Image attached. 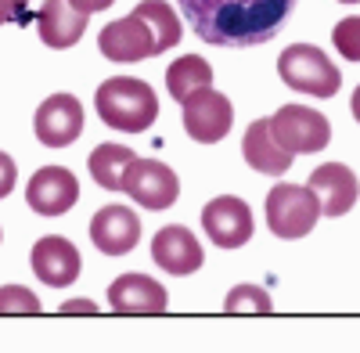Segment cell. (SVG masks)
<instances>
[{"label": "cell", "mask_w": 360, "mask_h": 353, "mask_svg": "<svg viewBox=\"0 0 360 353\" xmlns=\"http://www.w3.org/2000/svg\"><path fill=\"white\" fill-rule=\"evenodd\" d=\"M72 8H79L83 15H94V11H105V8H112L115 0H69Z\"/></svg>", "instance_id": "obj_28"}, {"label": "cell", "mask_w": 360, "mask_h": 353, "mask_svg": "<svg viewBox=\"0 0 360 353\" xmlns=\"http://www.w3.org/2000/svg\"><path fill=\"white\" fill-rule=\"evenodd\" d=\"M152 259L159 263L166 274L188 278V274H195L202 263H205V252H202L198 238H195L188 227L169 224V227H162L155 238H152Z\"/></svg>", "instance_id": "obj_15"}, {"label": "cell", "mask_w": 360, "mask_h": 353, "mask_svg": "<svg viewBox=\"0 0 360 353\" xmlns=\"http://www.w3.org/2000/svg\"><path fill=\"white\" fill-rule=\"evenodd\" d=\"M242 155H245V162H249L252 169L274 173V176H281V173L292 169V162H295V155L285 152L281 144L274 141V134H270V120L249 123V130H245V137H242Z\"/></svg>", "instance_id": "obj_18"}, {"label": "cell", "mask_w": 360, "mask_h": 353, "mask_svg": "<svg viewBox=\"0 0 360 353\" xmlns=\"http://www.w3.org/2000/svg\"><path fill=\"white\" fill-rule=\"evenodd\" d=\"M332 44L346 62H360V15H349L332 29Z\"/></svg>", "instance_id": "obj_23"}, {"label": "cell", "mask_w": 360, "mask_h": 353, "mask_svg": "<svg viewBox=\"0 0 360 353\" xmlns=\"http://www.w3.org/2000/svg\"><path fill=\"white\" fill-rule=\"evenodd\" d=\"M90 242L105 256H127L141 242V220L130 205H105L90 220Z\"/></svg>", "instance_id": "obj_13"}, {"label": "cell", "mask_w": 360, "mask_h": 353, "mask_svg": "<svg viewBox=\"0 0 360 353\" xmlns=\"http://www.w3.org/2000/svg\"><path fill=\"white\" fill-rule=\"evenodd\" d=\"M349 108H353V120L360 123V86H356V91H353V101H349Z\"/></svg>", "instance_id": "obj_29"}, {"label": "cell", "mask_w": 360, "mask_h": 353, "mask_svg": "<svg viewBox=\"0 0 360 353\" xmlns=\"http://www.w3.org/2000/svg\"><path fill=\"white\" fill-rule=\"evenodd\" d=\"M29 263H33V274L51 285V288H65L79 278L83 271V259H79V249L62 238V234H47V238H40L33 245V252H29Z\"/></svg>", "instance_id": "obj_12"}, {"label": "cell", "mask_w": 360, "mask_h": 353, "mask_svg": "<svg viewBox=\"0 0 360 353\" xmlns=\"http://www.w3.org/2000/svg\"><path fill=\"white\" fill-rule=\"evenodd\" d=\"M321 220V202L303 184H278L266 191V224L285 242L307 238Z\"/></svg>", "instance_id": "obj_4"}, {"label": "cell", "mask_w": 360, "mask_h": 353, "mask_svg": "<svg viewBox=\"0 0 360 353\" xmlns=\"http://www.w3.org/2000/svg\"><path fill=\"white\" fill-rule=\"evenodd\" d=\"M123 191L137 205H144V210H169L180 195V181L166 162L134 159L127 166V176H123Z\"/></svg>", "instance_id": "obj_7"}, {"label": "cell", "mask_w": 360, "mask_h": 353, "mask_svg": "<svg viewBox=\"0 0 360 353\" xmlns=\"http://www.w3.org/2000/svg\"><path fill=\"white\" fill-rule=\"evenodd\" d=\"M18 184V169H15V159L8 152H0V198H8Z\"/></svg>", "instance_id": "obj_25"}, {"label": "cell", "mask_w": 360, "mask_h": 353, "mask_svg": "<svg viewBox=\"0 0 360 353\" xmlns=\"http://www.w3.org/2000/svg\"><path fill=\"white\" fill-rule=\"evenodd\" d=\"M29 8V0H0V25H8V22H18Z\"/></svg>", "instance_id": "obj_26"}, {"label": "cell", "mask_w": 360, "mask_h": 353, "mask_svg": "<svg viewBox=\"0 0 360 353\" xmlns=\"http://www.w3.org/2000/svg\"><path fill=\"white\" fill-rule=\"evenodd\" d=\"M227 314H270L274 303H270V292L259 285H234L224 300Z\"/></svg>", "instance_id": "obj_22"}, {"label": "cell", "mask_w": 360, "mask_h": 353, "mask_svg": "<svg viewBox=\"0 0 360 353\" xmlns=\"http://www.w3.org/2000/svg\"><path fill=\"white\" fill-rule=\"evenodd\" d=\"M278 72H281L285 86H292L299 94H310V98H335L342 86L339 65L314 44L285 47L278 58Z\"/></svg>", "instance_id": "obj_3"}, {"label": "cell", "mask_w": 360, "mask_h": 353, "mask_svg": "<svg viewBox=\"0 0 360 353\" xmlns=\"http://www.w3.org/2000/svg\"><path fill=\"white\" fill-rule=\"evenodd\" d=\"M108 307L115 314H166V288L148 274H119L108 285Z\"/></svg>", "instance_id": "obj_16"}, {"label": "cell", "mask_w": 360, "mask_h": 353, "mask_svg": "<svg viewBox=\"0 0 360 353\" xmlns=\"http://www.w3.org/2000/svg\"><path fill=\"white\" fill-rule=\"evenodd\" d=\"M0 314H40L37 292H29L22 285H4L0 288Z\"/></svg>", "instance_id": "obj_24"}, {"label": "cell", "mask_w": 360, "mask_h": 353, "mask_svg": "<svg viewBox=\"0 0 360 353\" xmlns=\"http://www.w3.org/2000/svg\"><path fill=\"white\" fill-rule=\"evenodd\" d=\"M270 134L292 155H314L321 148H328L332 141V123L324 120L317 108H303V105H281L270 115Z\"/></svg>", "instance_id": "obj_5"}, {"label": "cell", "mask_w": 360, "mask_h": 353, "mask_svg": "<svg viewBox=\"0 0 360 353\" xmlns=\"http://www.w3.org/2000/svg\"><path fill=\"white\" fill-rule=\"evenodd\" d=\"M58 314H101V310L90 303V300H69V303H62V310H58Z\"/></svg>", "instance_id": "obj_27"}, {"label": "cell", "mask_w": 360, "mask_h": 353, "mask_svg": "<svg viewBox=\"0 0 360 353\" xmlns=\"http://www.w3.org/2000/svg\"><path fill=\"white\" fill-rule=\"evenodd\" d=\"M213 83V65L198 54H184L166 69V91L173 101H188L198 86H209Z\"/></svg>", "instance_id": "obj_20"}, {"label": "cell", "mask_w": 360, "mask_h": 353, "mask_svg": "<svg viewBox=\"0 0 360 353\" xmlns=\"http://www.w3.org/2000/svg\"><path fill=\"white\" fill-rule=\"evenodd\" d=\"M134 11L148 22V29H152L159 54H162V51H169V47H176V44H180V37H184V25H180L176 11H173L169 4H162V0H141V4H137Z\"/></svg>", "instance_id": "obj_21"}, {"label": "cell", "mask_w": 360, "mask_h": 353, "mask_svg": "<svg viewBox=\"0 0 360 353\" xmlns=\"http://www.w3.org/2000/svg\"><path fill=\"white\" fill-rule=\"evenodd\" d=\"M339 4H360V0H339Z\"/></svg>", "instance_id": "obj_30"}, {"label": "cell", "mask_w": 360, "mask_h": 353, "mask_svg": "<svg viewBox=\"0 0 360 353\" xmlns=\"http://www.w3.org/2000/svg\"><path fill=\"white\" fill-rule=\"evenodd\" d=\"M98 51L108 58V62H144V58L159 54L152 29H148V22L137 11H130L119 22H108L101 29V37H98Z\"/></svg>", "instance_id": "obj_10"}, {"label": "cell", "mask_w": 360, "mask_h": 353, "mask_svg": "<svg viewBox=\"0 0 360 353\" xmlns=\"http://www.w3.org/2000/svg\"><path fill=\"white\" fill-rule=\"evenodd\" d=\"M37 141L47 148H69L83 134V105L72 94H51L33 115Z\"/></svg>", "instance_id": "obj_11"}, {"label": "cell", "mask_w": 360, "mask_h": 353, "mask_svg": "<svg viewBox=\"0 0 360 353\" xmlns=\"http://www.w3.org/2000/svg\"><path fill=\"white\" fill-rule=\"evenodd\" d=\"M86 18L79 8H72L69 0H44V8L37 15V33L51 51H65L83 40L86 33Z\"/></svg>", "instance_id": "obj_17"}, {"label": "cell", "mask_w": 360, "mask_h": 353, "mask_svg": "<svg viewBox=\"0 0 360 353\" xmlns=\"http://www.w3.org/2000/svg\"><path fill=\"white\" fill-rule=\"evenodd\" d=\"M0 238H4V234H0Z\"/></svg>", "instance_id": "obj_31"}, {"label": "cell", "mask_w": 360, "mask_h": 353, "mask_svg": "<svg viewBox=\"0 0 360 353\" xmlns=\"http://www.w3.org/2000/svg\"><path fill=\"white\" fill-rule=\"evenodd\" d=\"M202 227L209 234V242L220 245V249H242L252 238V210L249 202L234 198V195H220L213 202H205L202 210Z\"/></svg>", "instance_id": "obj_8"}, {"label": "cell", "mask_w": 360, "mask_h": 353, "mask_svg": "<svg viewBox=\"0 0 360 353\" xmlns=\"http://www.w3.org/2000/svg\"><path fill=\"white\" fill-rule=\"evenodd\" d=\"M317 202H321V217H342L349 213L356 198H360V181L356 173L342 162H324L310 173V184H307Z\"/></svg>", "instance_id": "obj_14"}, {"label": "cell", "mask_w": 360, "mask_h": 353, "mask_svg": "<svg viewBox=\"0 0 360 353\" xmlns=\"http://www.w3.org/2000/svg\"><path fill=\"white\" fill-rule=\"evenodd\" d=\"M195 37L213 47H256L278 37L299 0H176Z\"/></svg>", "instance_id": "obj_1"}, {"label": "cell", "mask_w": 360, "mask_h": 353, "mask_svg": "<svg viewBox=\"0 0 360 353\" xmlns=\"http://www.w3.org/2000/svg\"><path fill=\"white\" fill-rule=\"evenodd\" d=\"M180 105H184V130L198 144H217L234 127L231 101L220 91H213V86H198V91L188 101H180Z\"/></svg>", "instance_id": "obj_6"}, {"label": "cell", "mask_w": 360, "mask_h": 353, "mask_svg": "<svg viewBox=\"0 0 360 353\" xmlns=\"http://www.w3.org/2000/svg\"><path fill=\"white\" fill-rule=\"evenodd\" d=\"M25 202L29 210L40 217H62L79 202V181L65 166H44L29 176L25 184Z\"/></svg>", "instance_id": "obj_9"}, {"label": "cell", "mask_w": 360, "mask_h": 353, "mask_svg": "<svg viewBox=\"0 0 360 353\" xmlns=\"http://www.w3.org/2000/svg\"><path fill=\"white\" fill-rule=\"evenodd\" d=\"M134 159L137 155L127 144H98V148L90 152L86 166H90V176H94L105 191H123V176H127V166Z\"/></svg>", "instance_id": "obj_19"}, {"label": "cell", "mask_w": 360, "mask_h": 353, "mask_svg": "<svg viewBox=\"0 0 360 353\" xmlns=\"http://www.w3.org/2000/svg\"><path fill=\"white\" fill-rule=\"evenodd\" d=\"M94 108L105 127H112L119 134H141L159 120V94L144 79L112 76L98 86Z\"/></svg>", "instance_id": "obj_2"}]
</instances>
